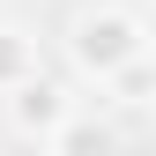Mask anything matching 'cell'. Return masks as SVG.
Here are the masks:
<instances>
[{
    "instance_id": "7a4b0ae2",
    "label": "cell",
    "mask_w": 156,
    "mask_h": 156,
    "mask_svg": "<svg viewBox=\"0 0 156 156\" xmlns=\"http://www.w3.org/2000/svg\"><path fill=\"white\" fill-rule=\"evenodd\" d=\"M67 112H74V97H67V82H52L45 67H37V74H23V82L8 89V126L23 134V141H45V134L60 126Z\"/></svg>"
},
{
    "instance_id": "6da1fadb",
    "label": "cell",
    "mask_w": 156,
    "mask_h": 156,
    "mask_svg": "<svg viewBox=\"0 0 156 156\" xmlns=\"http://www.w3.org/2000/svg\"><path fill=\"white\" fill-rule=\"evenodd\" d=\"M141 52H149V23L126 15V8H89V15L67 23V60H74V74L97 82V89H104L126 60H141Z\"/></svg>"
},
{
    "instance_id": "277c9868",
    "label": "cell",
    "mask_w": 156,
    "mask_h": 156,
    "mask_svg": "<svg viewBox=\"0 0 156 156\" xmlns=\"http://www.w3.org/2000/svg\"><path fill=\"white\" fill-rule=\"evenodd\" d=\"M23 74H37V37L15 30V23H0V97L23 82Z\"/></svg>"
},
{
    "instance_id": "5b68a950",
    "label": "cell",
    "mask_w": 156,
    "mask_h": 156,
    "mask_svg": "<svg viewBox=\"0 0 156 156\" xmlns=\"http://www.w3.org/2000/svg\"><path fill=\"white\" fill-rule=\"evenodd\" d=\"M112 104H119V112H149V89H156V74H149V52H141V60H126L119 74H112Z\"/></svg>"
},
{
    "instance_id": "3957f363",
    "label": "cell",
    "mask_w": 156,
    "mask_h": 156,
    "mask_svg": "<svg viewBox=\"0 0 156 156\" xmlns=\"http://www.w3.org/2000/svg\"><path fill=\"white\" fill-rule=\"evenodd\" d=\"M45 156H119V126H112L104 112H82V104H74L67 119L45 134Z\"/></svg>"
}]
</instances>
